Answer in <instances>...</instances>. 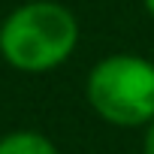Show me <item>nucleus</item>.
I'll list each match as a JSON object with an SVG mask.
<instances>
[{
	"label": "nucleus",
	"instance_id": "obj_5",
	"mask_svg": "<svg viewBox=\"0 0 154 154\" xmlns=\"http://www.w3.org/2000/svg\"><path fill=\"white\" fill-rule=\"evenodd\" d=\"M142 6H145V12L154 18V0H142Z\"/></svg>",
	"mask_w": 154,
	"mask_h": 154
},
{
	"label": "nucleus",
	"instance_id": "obj_1",
	"mask_svg": "<svg viewBox=\"0 0 154 154\" xmlns=\"http://www.w3.org/2000/svg\"><path fill=\"white\" fill-rule=\"evenodd\" d=\"M79 45V21L54 0H30L0 24V54L18 72H51Z\"/></svg>",
	"mask_w": 154,
	"mask_h": 154
},
{
	"label": "nucleus",
	"instance_id": "obj_4",
	"mask_svg": "<svg viewBox=\"0 0 154 154\" xmlns=\"http://www.w3.org/2000/svg\"><path fill=\"white\" fill-rule=\"evenodd\" d=\"M142 154H154V121L145 127V136H142Z\"/></svg>",
	"mask_w": 154,
	"mask_h": 154
},
{
	"label": "nucleus",
	"instance_id": "obj_6",
	"mask_svg": "<svg viewBox=\"0 0 154 154\" xmlns=\"http://www.w3.org/2000/svg\"><path fill=\"white\" fill-rule=\"evenodd\" d=\"M24 3H30V0H24Z\"/></svg>",
	"mask_w": 154,
	"mask_h": 154
},
{
	"label": "nucleus",
	"instance_id": "obj_3",
	"mask_svg": "<svg viewBox=\"0 0 154 154\" xmlns=\"http://www.w3.org/2000/svg\"><path fill=\"white\" fill-rule=\"evenodd\" d=\"M0 154H57V148L39 130H12L0 136Z\"/></svg>",
	"mask_w": 154,
	"mask_h": 154
},
{
	"label": "nucleus",
	"instance_id": "obj_2",
	"mask_svg": "<svg viewBox=\"0 0 154 154\" xmlns=\"http://www.w3.org/2000/svg\"><path fill=\"white\" fill-rule=\"evenodd\" d=\"M91 109L115 127H148L154 121V60L142 54H106L85 82Z\"/></svg>",
	"mask_w": 154,
	"mask_h": 154
}]
</instances>
